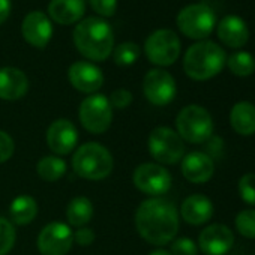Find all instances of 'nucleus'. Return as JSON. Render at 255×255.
Segmentation results:
<instances>
[{
    "label": "nucleus",
    "mask_w": 255,
    "mask_h": 255,
    "mask_svg": "<svg viewBox=\"0 0 255 255\" xmlns=\"http://www.w3.org/2000/svg\"><path fill=\"white\" fill-rule=\"evenodd\" d=\"M38 176L45 182H57L66 173V162L59 156H44L36 164Z\"/></svg>",
    "instance_id": "obj_25"
},
{
    "label": "nucleus",
    "mask_w": 255,
    "mask_h": 255,
    "mask_svg": "<svg viewBox=\"0 0 255 255\" xmlns=\"http://www.w3.org/2000/svg\"><path fill=\"white\" fill-rule=\"evenodd\" d=\"M198 246L204 255H225L234 246V234L224 224H212L200 233Z\"/></svg>",
    "instance_id": "obj_13"
},
{
    "label": "nucleus",
    "mask_w": 255,
    "mask_h": 255,
    "mask_svg": "<svg viewBox=\"0 0 255 255\" xmlns=\"http://www.w3.org/2000/svg\"><path fill=\"white\" fill-rule=\"evenodd\" d=\"M93 240H95V233L90 228L81 227L74 233V242L80 246H89L93 243Z\"/></svg>",
    "instance_id": "obj_36"
},
{
    "label": "nucleus",
    "mask_w": 255,
    "mask_h": 255,
    "mask_svg": "<svg viewBox=\"0 0 255 255\" xmlns=\"http://www.w3.org/2000/svg\"><path fill=\"white\" fill-rule=\"evenodd\" d=\"M176 128L182 140L201 144L213 135L215 125L210 113L204 107L192 104L180 110L176 117Z\"/></svg>",
    "instance_id": "obj_5"
},
{
    "label": "nucleus",
    "mask_w": 255,
    "mask_h": 255,
    "mask_svg": "<svg viewBox=\"0 0 255 255\" xmlns=\"http://www.w3.org/2000/svg\"><path fill=\"white\" fill-rule=\"evenodd\" d=\"M237 189H239L240 198L246 204L255 206V174L254 173L243 174L237 183Z\"/></svg>",
    "instance_id": "obj_30"
},
{
    "label": "nucleus",
    "mask_w": 255,
    "mask_h": 255,
    "mask_svg": "<svg viewBox=\"0 0 255 255\" xmlns=\"http://www.w3.org/2000/svg\"><path fill=\"white\" fill-rule=\"evenodd\" d=\"M135 227L146 242L164 246L173 242L179 231L177 209L161 197L144 200L135 212Z\"/></svg>",
    "instance_id": "obj_1"
},
{
    "label": "nucleus",
    "mask_w": 255,
    "mask_h": 255,
    "mask_svg": "<svg viewBox=\"0 0 255 255\" xmlns=\"http://www.w3.org/2000/svg\"><path fill=\"white\" fill-rule=\"evenodd\" d=\"M21 33L32 47L44 48L53 36V24L44 12L35 11L24 17Z\"/></svg>",
    "instance_id": "obj_16"
},
{
    "label": "nucleus",
    "mask_w": 255,
    "mask_h": 255,
    "mask_svg": "<svg viewBox=\"0 0 255 255\" xmlns=\"http://www.w3.org/2000/svg\"><path fill=\"white\" fill-rule=\"evenodd\" d=\"M110 105L113 108L117 110H123L126 107H129L132 102V93L126 89H116L111 95H110Z\"/></svg>",
    "instance_id": "obj_32"
},
{
    "label": "nucleus",
    "mask_w": 255,
    "mask_h": 255,
    "mask_svg": "<svg viewBox=\"0 0 255 255\" xmlns=\"http://www.w3.org/2000/svg\"><path fill=\"white\" fill-rule=\"evenodd\" d=\"M29 90V80L26 74L17 68H0V99L17 101Z\"/></svg>",
    "instance_id": "obj_19"
},
{
    "label": "nucleus",
    "mask_w": 255,
    "mask_h": 255,
    "mask_svg": "<svg viewBox=\"0 0 255 255\" xmlns=\"http://www.w3.org/2000/svg\"><path fill=\"white\" fill-rule=\"evenodd\" d=\"M14 140L5 131H0V164L6 162L14 155Z\"/></svg>",
    "instance_id": "obj_34"
},
{
    "label": "nucleus",
    "mask_w": 255,
    "mask_h": 255,
    "mask_svg": "<svg viewBox=\"0 0 255 255\" xmlns=\"http://www.w3.org/2000/svg\"><path fill=\"white\" fill-rule=\"evenodd\" d=\"M228 69L236 77H249L255 72V59L248 51H237L227 60Z\"/></svg>",
    "instance_id": "obj_26"
},
{
    "label": "nucleus",
    "mask_w": 255,
    "mask_h": 255,
    "mask_svg": "<svg viewBox=\"0 0 255 255\" xmlns=\"http://www.w3.org/2000/svg\"><path fill=\"white\" fill-rule=\"evenodd\" d=\"M225 63L227 54L224 48L212 41H200L191 45L183 57V69L195 81H206L216 77Z\"/></svg>",
    "instance_id": "obj_3"
},
{
    "label": "nucleus",
    "mask_w": 255,
    "mask_h": 255,
    "mask_svg": "<svg viewBox=\"0 0 255 255\" xmlns=\"http://www.w3.org/2000/svg\"><path fill=\"white\" fill-rule=\"evenodd\" d=\"M216 24L215 11L206 3H192L185 6L177 15L179 30L191 39L207 38Z\"/></svg>",
    "instance_id": "obj_6"
},
{
    "label": "nucleus",
    "mask_w": 255,
    "mask_h": 255,
    "mask_svg": "<svg viewBox=\"0 0 255 255\" xmlns=\"http://www.w3.org/2000/svg\"><path fill=\"white\" fill-rule=\"evenodd\" d=\"M218 38L230 48H242L249 39V30L240 17L227 15L218 24Z\"/></svg>",
    "instance_id": "obj_20"
},
{
    "label": "nucleus",
    "mask_w": 255,
    "mask_h": 255,
    "mask_svg": "<svg viewBox=\"0 0 255 255\" xmlns=\"http://www.w3.org/2000/svg\"><path fill=\"white\" fill-rule=\"evenodd\" d=\"M50 17L59 24H74L78 23L84 12V0H51L48 3Z\"/></svg>",
    "instance_id": "obj_21"
},
{
    "label": "nucleus",
    "mask_w": 255,
    "mask_h": 255,
    "mask_svg": "<svg viewBox=\"0 0 255 255\" xmlns=\"http://www.w3.org/2000/svg\"><path fill=\"white\" fill-rule=\"evenodd\" d=\"M140 57V48L134 42H123L113 51V59L119 66H131Z\"/></svg>",
    "instance_id": "obj_27"
},
{
    "label": "nucleus",
    "mask_w": 255,
    "mask_h": 255,
    "mask_svg": "<svg viewBox=\"0 0 255 255\" xmlns=\"http://www.w3.org/2000/svg\"><path fill=\"white\" fill-rule=\"evenodd\" d=\"M198 246L189 237H179L171 243V255H197Z\"/></svg>",
    "instance_id": "obj_31"
},
{
    "label": "nucleus",
    "mask_w": 255,
    "mask_h": 255,
    "mask_svg": "<svg viewBox=\"0 0 255 255\" xmlns=\"http://www.w3.org/2000/svg\"><path fill=\"white\" fill-rule=\"evenodd\" d=\"M215 213L213 203L203 194H194L185 198L180 207V215L185 222L191 225H203L212 219Z\"/></svg>",
    "instance_id": "obj_18"
},
{
    "label": "nucleus",
    "mask_w": 255,
    "mask_h": 255,
    "mask_svg": "<svg viewBox=\"0 0 255 255\" xmlns=\"http://www.w3.org/2000/svg\"><path fill=\"white\" fill-rule=\"evenodd\" d=\"M78 117L86 131L95 135L104 134L110 129L113 122V107L107 96L93 93L81 102Z\"/></svg>",
    "instance_id": "obj_8"
},
{
    "label": "nucleus",
    "mask_w": 255,
    "mask_h": 255,
    "mask_svg": "<svg viewBox=\"0 0 255 255\" xmlns=\"http://www.w3.org/2000/svg\"><path fill=\"white\" fill-rule=\"evenodd\" d=\"M74 243V233L63 222L45 225L38 236V249L42 255H66Z\"/></svg>",
    "instance_id": "obj_12"
},
{
    "label": "nucleus",
    "mask_w": 255,
    "mask_h": 255,
    "mask_svg": "<svg viewBox=\"0 0 255 255\" xmlns=\"http://www.w3.org/2000/svg\"><path fill=\"white\" fill-rule=\"evenodd\" d=\"M143 92L150 104L164 107L176 98L177 86L170 72L164 69H152L144 77Z\"/></svg>",
    "instance_id": "obj_11"
},
{
    "label": "nucleus",
    "mask_w": 255,
    "mask_h": 255,
    "mask_svg": "<svg viewBox=\"0 0 255 255\" xmlns=\"http://www.w3.org/2000/svg\"><path fill=\"white\" fill-rule=\"evenodd\" d=\"M147 59L158 66H170L180 56V39L170 29L155 30L144 44Z\"/></svg>",
    "instance_id": "obj_9"
},
{
    "label": "nucleus",
    "mask_w": 255,
    "mask_h": 255,
    "mask_svg": "<svg viewBox=\"0 0 255 255\" xmlns=\"http://www.w3.org/2000/svg\"><path fill=\"white\" fill-rule=\"evenodd\" d=\"M66 218L71 225L78 227V228L84 227L93 218L92 201L86 197H75L74 200H71V203L68 206Z\"/></svg>",
    "instance_id": "obj_24"
},
{
    "label": "nucleus",
    "mask_w": 255,
    "mask_h": 255,
    "mask_svg": "<svg viewBox=\"0 0 255 255\" xmlns=\"http://www.w3.org/2000/svg\"><path fill=\"white\" fill-rule=\"evenodd\" d=\"M74 44L84 57L102 62L113 53L114 36L111 26L96 17L81 20L74 30Z\"/></svg>",
    "instance_id": "obj_2"
},
{
    "label": "nucleus",
    "mask_w": 255,
    "mask_h": 255,
    "mask_svg": "<svg viewBox=\"0 0 255 255\" xmlns=\"http://www.w3.org/2000/svg\"><path fill=\"white\" fill-rule=\"evenodd\" d=\"M134 185L144 194L161 197L171 188V174L159 164H141L132 174Z\"/></svg>",
    "instance_id": "obj_10"
},
{
    "label": "nucleus",
    "mask_w": 255,
    "mask_h": 255,
    "mask_svg": "<svg viewBox=\"0 0 255 255\" xmlns=\"http://www.w3.org/2000/svg\"><path fill=\"white\" fill-rule=\"evenodd\" d=\"M230 125L236 134L251 137L255 134V105L248 101H240L233 105L230 113Z\"/></svg>",
    "instance_id": "obj_22"
},
{
    "label": "nucleus",
    "mask_w": 255,
    "mask_h": 255,
    "mask_svg": "<svg viewBox=\"0 0 255 255\" xmlns=\"http://www.w3.org/2000/svg\"><path fill=\"white\" fill-rule=\"evenodd\" d=\"M207 155L213 159V158H221L222 156V152H224V141L219 138V137H215L212 135L207 141Z\"/></svg>",
    "instance_id": "obj_35"
},
{
    "label": "nucleus",
    "mask_w": 255,
    "mask_h": 255,
    "mask_svg": "<svg viewBox=\"0 0 255 255\" xmlns=\"http://www.w3.org/2000/svg\"><path fill=\"white\" fill-rule=\"evenodd\" d=\"M68 77L74 89L83 93L93 95L104 84L102 71L89 62H75L69 66Z\"/></svg>",
    "instance_id": "obj_15"
},
{
    "label": "nucleus",
    "mask_w": 255,
    "mask_h": 255,
    "mask_svg": "<svg viewBox=\"0 0 255 255\" xmlns=\"http://www.w3.org/2000/svg\"><path fill=\"white\" fill-rule=\"evenodd\" d=\"M236 230L246 239H255V209H245L234 219Z\"/></svg>",
    "instance_id": "obj_28"
},
{
    "label": "nucleus",
    "mask_w": 255,
    "mask_h": 255,
    "mask_svg": "<svg viewBox=\"0 0 255 255\" xmlns=\"http://www.w3.org/2000/svg\"><path fill=\"white\" fill-rule=\"evenodd\" d=\"M9 215L17 225H27L36 218L38 204L30 195H20L11 203Z\"/></svg>",
    "instance_id": "obj_23"
},
{
    "label": "nucleus",
    "mask_w": 255,
    "mask_h": 255,
    "mask_svg": "<svg viewBox=\"0 0 255 255\" xmlns=\"http://www.w3.org/2000/svg\"><path fill=\"white\" fill-rule=\"evenodd\" d=\"M213 173L215 162L204 152H191L182 159V174L191 183H206L212 179Z\"/></svg>",
    "instance_id": "obj_17"
},
{
    "label": "nucleus",
    "mask_w": 255,
    "mask_h": 255,
    "mask_svg": "<svg viewBox=\"0 0 255 255\" xmlns=\"http://www.w3.org/2000/svg\"><path fill=\"white\" fill-rule=\"evenodd\" d=\"M78 143V131L68 119L53 122L47 129V146L56 155H69Z\"/></svg>",
    "instance_id": "obj_14"
},
{
    "label": "nucleus",
    "mask_w": 255,
    "mask_h": 255,
    "mask_svg": "<svg viewBox=\"0 0 255 255\" xmlns=\"http://www.w3.org/2000/svg\"><path fill=\"white\" fill-rule=\"evenodd\" d=\"M11 14V0H0V24L5 23Z\"/></svg>",
    "instance_id": "obj_37"
},
{
    "label": "nucleus",
    "mask_w": 255,
    "mask_h": 255,
    "mask_svg": "<svg viewBox=\"0 0 255 255\" xmlns=\"http://www.w3.org/2000/svg\"><path fill=\"white\" fill-rule=\"evenodd\" d=\"M90 6L101 17H113L117 9V0H90Z\"/></svg>",
    "instance_id": "obj_33"
},
{
    "label": "nucleus",
    "mask_w": 255,
    "mask_h": 255,
    "mask_svg": "<svg viewBox=\"0 0 255 255\" xmlns=\"http://www.w3.org/2000/svg\"><path fill=\"white\" fill-rule=\"evenodd\" d=\"M113 156L108 149L99 143H86L80 146L72 158L75 174L87 180H102L113 171Z\"/></svg>",
    "instance_id": "obj_4"
},
{
    "label": "nucleus",
    "mask_w": 255,
    "mask_h": 255,
    "mask_svg": "<svg viewBox=\"0 0 255 255\" xmlns=\"http://www.w3.org/2000/svg\"><path fill=\"white\" fill-rule=\"evenodd\" d=\"M150 255H171V252L165 251V249H156V251L150 252Z\"/></svg>",
    "instance_id": "obj_38"
},
{
    "label": "nucleus",
    "mask_w": 255,
    "mask_h": 255,
    "mask_svg": "<svg viewBox=\"0 0 255 255\" xmlns=\"http://www.w3.org/2000/svg\"><path fill=\"white\" fill-rule=\"evenodd\" d=\"M15 243V230L14 225L0 216V255H6Z\"/></svg>",
    "instance_id": "obj_29"
},
{
    "label": "nucleus",
    "mask_w": 255,
    "mask_h": 255,
    "mask_svg": "<svg viewBox=\"0 0 255 255\" xmlns=\"http://www.w3.org/2000/svg\"><path fill=\"white\" fill-rule=\"evenodd\" d=\"M149 152L155 161L165 165L177 164L185 156V144L180 135L167 126H158L149 135Z\"/></svg>",
    "instance_id": "obj_7"
}]
</instances>
